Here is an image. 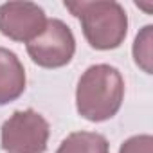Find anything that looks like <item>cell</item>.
Here are the masks:
<instances>
[{
  "label": "cell",
  "instance_id": "1",
  "mask_svg": "<svg viewBox=\"0 0 153 153\" xmlns=\"http://www.w3.org/2000/svg\"><path fill=\"white\" fill-rule=\"evenodd\" d=\"M124 99V79L119 68L108 63L90 65L76 87V110L90 123L112 119Z\"/></svg>",
  "mask_w": 153,
  "mask_h": 153
},
{
  "label": "cell",
  "instance_id": "2",
  "mask_svg": "<svg viewBox=\"0 0 153 153\" xmlns=\"http://www.w3.org/2000/svg\"><path fill=\"white\" fill-rule=\"evenodd\" d=\"M65 9L79 20L85 40L96 51L117 49L128 34V15L115 0L65 2Z\"/></svg>",
  "mask_w": 153,
  "mask_h": 153
},
{
  "label": "cell",
  "instance_id": "3",
  "mask_svg": "<svg viewBox=\"0 0 153 153\" xmlns=\"http://www.w3.org/2000/svg\"><path fill=\"white\" fill-rule=\"evenodd\" d=\"M51 128L47 119L33 108L16 110L2 124L0 144L6 153H45Z\"/></svg>",
  "mask_w": 153,
  "mask_h": 153
},
{
  "label": "cell",
  "instance_id": "4",
  "mask_svg": "<svg viewBox=\"0 0 153 153\" xmlns=\"http://www.w3.org/2000/svg\"><path fill=\"white\" fill-rule=\"evenodd\" d=\"M27 54L43 68H59L68 65L76 54V38L72 29L59 18L47 20L43 33L27 43Z\"/></svg>",
  "mask_w": 153,
  "mask_h": 153
},
{
  "label": "cell",
  "instance_id": "5",
  "mask_svg": "<svg viewBox=\"0 0 153 153\" xmlns=\"http://www.w3.org/2000/svg\"><path fill=\"white\" fill-rule=\"evenodd\" d=\"M45 11L34 2H6L0 6V33L13 42L29 43L47 25Z\"/></svg>",
  "mask_w": 153,
  "mask_h": 153
},
{
  "label": "cell",
  "instance_id": "6",
  "mask_svg": "<svg viewBox=\"0 0 153 153\" xmlns=\"http://www.w3.org/2000/svg\"><path fill=\"white\" fill-rule=\"evenodd\" d=\"M25 68L20 58L6 49L0 47V106L16 101L25 90Z\"/></svg>",
  "mask_w": 153,
  "mask_h": 153
},
{
  "label": "cell",
  "instance_id": "7",
  "mask_svg": "<svg viewBox=\"0 0 153 153\" xmlns=\"http://www.w3.org/2000/svg\"><path fill=\"white\" fill-rule=\"evenodd\" d=\"M56 153H110V144L96 131H72L61 140Z\"/></svg>",
  "mask_w": 153,
  "mask_h": 153
},
{
  "label": "cell",
  "instance_id": "8",
  "mask_svg": "<svg viewBox=\"0 0 153 153\" xmlns=\"http://www.w3.org/2000/svg\"><path fill=\"white\" fill-rule=\"evenodd\" d=\"M131 54L135 65L142 72L153 74V25H144L137 33L133 40Z\"/></svg>",
  "mask_w": 153,
  "mask_h": 153
},
{
  "label": "cell",
  "instance_id": "9",
  "mask_svg": "<svg viewBox=\"0 0 153 153\" xmlns=\"http://www.w3.org/2000/svg\"><path fill=\"white\" fill-rule=\"evenodd\" d=\"M119 153H153V137L149 133L133 135L121 144Z\"/></svg>",
  "mask_w": 153,
  "mask_h": 153
}]
</instances>
